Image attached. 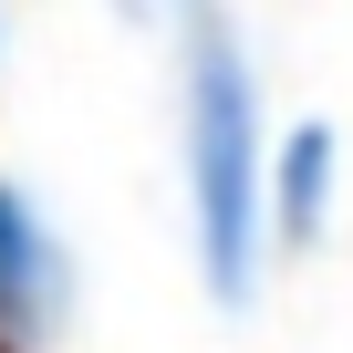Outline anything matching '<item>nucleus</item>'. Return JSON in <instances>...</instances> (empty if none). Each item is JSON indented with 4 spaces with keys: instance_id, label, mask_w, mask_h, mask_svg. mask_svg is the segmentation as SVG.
Segmentation results:
<instances>
[{
    "instance_id": "f03ea898",
    "label": "nucleus",
    "mask_w": 353,
    "mask_h": 353,
    "mask_svg": "<svg viewBox=\"0 0 353 353\" xmlns=\"http://www.w3.org/2000/svg\"><path fill=\"white\" fill-rule=\"evenodd\" d=\"M73 322V250L32 188L0 176V343H52Z\"/></svg>"
},
{
    "instance_id": "20e7f679",
    "label": "nucleus",
    "mask_w": 353,
    "mask_h": 353,
    "mask_svg": "<svg viewBox=\"0 0 353 353\" xmlns=\"http://www.w3.org/2000/svg\"><path fill=\"white\" fill-rule=\"evenodd\" d=\"M0 42H11V32H0Z\"/></svg>"
},
{
    "instance_id": "f257e3e1",
    "label": "nucleus",
    "mask_w": 353,
    "mask_h": 353,
    "mask_svg": "<svg viewBox=\"0 0 353 353\" xmlns=\"http://www.w3.org/2000/svg\"><path fill=\"white\" fill-rule=\"evenodd\" d=\"M176 145H188V229H198V281L219 312L260 301L270 260V135H260V73L229 11H176Z\"/></svg>"
},
{
    "instance_id": "7ed1b4c3",
    "label": "nucleus",
    "mask_w": 353,
    "mask_h": 353,
    "mask_svg": "<svg viewBox=\"0 0 353 353\" xmlns=\"http://www.w3.org/2000/svg\"><path fill=\"white\" fill-rule=\"evenodd\" d=\"M332 166H343V135H332L322 114H301V125L270 145V188H260L270 250H312V239L332 229Z\"/></svg>"
}]
</instances>
